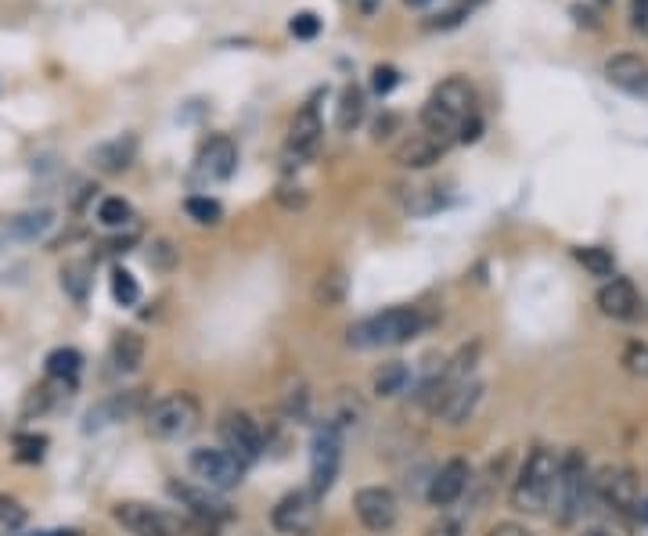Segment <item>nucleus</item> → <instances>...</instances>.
I'll return each mask as SVG.
<instances>
[{"label": "nucleus", "mask_w": 648, "mask_h": 536, "mask_svg": "<svg viewBox=\"0 0 648 536\" xmlns=\"http://www.w3.org/2000/svg\"><path fill=\"white\" fill-rule=\"evenodd\" d=\"M594 504V472L587 465L584 450H566L558 454V475L551 486V504L548 511L562 526H573L576 519H584V511Z\"/></svg>", "instance_id": "obj_1"}, {"label": "nucleus", "mask_w": 648, "mask_h": 536, "mask_svg": "<svg viewBox=\"0 0 648 536\" xmlns=\"http://www.w3.org/2000/svg\"><path fill=\"white\" fill-rule=\"evenodd\" d=\"M555 475H558V454L551 447H533L522 461L519 475H515L512 483V493H508V501H512L515 511L522 515H544L551 504V486H555Z\"/></svg>", "instance_id": "obj_2"}, {"label": "nucleus", "mask_w": 648, "mask_h": 536, "mask_svg": "<svg viewBox=\"0 0 648 536\" xmlns=\"http://www.w3.org/2000/svg\"><path fill=\"white\" fill-rule=\"evenodd\" d=\"M422 328H425V321L414 306H393V310L371 313V317L357 321L346 339H350V346H357V349L404 346V342H411Z\"/></svg>", "instance_id": "obj_3"}, {"label": "nucleus", "mask_w": 648, "mask_h": 536, "mask_svg": "<svg viewBox=\"0 0 648 536\" xmlns=\"http://www.w3.org/2000/svg\"><path fill=\"white\" fill-rule=\"evenodd\" d=\"M202 407L191 393H166L144 411V429L155 439H184L198 429Z\"/></svg>", "instance_id": "obj_4"}, {"label": "nucleus", "mask_w": 648, "mask_h": 536, "mask_svg": "<svg viewBox=\"0 0 648 536\" xmlns=\"http://www.w3.org/2000/svg\"><path fill=\"white\" fill-rule=\"evenodd\" d=\"M112 519L130 536H191V519H180L173 511L144 501H119L112 508Z\"/></svg>", "instance_id": "obj_5"}, {"label": "nucleus", "mask_w": 648, "mask_h": 536, "mask_svg": "<svg viewBox=\"0 0 648 536\" xmlns=\"http://www.w3.org/2000/svg\"><path fill=\"white\" fill-rule=\"evenodd\" d=\"M594 504L609 508L612 515H634L641 508V486L638 475L627 465H605L602 472H594Z\"/></svg>", "instance_id": "obj_6"}, {"label": "nucleus", "mask_w": 648, "mask_h": 536, "mask_svg": "<svg viewBox=\"0 0 648 536\" xmlns=\"http://www.w3.org/2000/svg\"><path fill=\"white\" fill-rule=\"evenodd\" d=\"M317 522H321V493H314L310 486L285 493L270 511V526L281 536H310Z\"/></svg>", "instance_id": "obj_7"}, {"label": "nucleus", "mask_w": 648, "mask_h": 536, "mask_svg": "<svg viewBox=\"0 0 648 536\" xmlns=\"http://www.w3.org/2000/svg\"><path fill=\"white\" fill-rule=\"evenodd\" d=\"M188 468L198 479V486H209L216 493H227L234 486H242L245 465L224 447H195L188 454Z\"/></svg>", "instance_id": "obj_8"}, {"label": "nucleus", "mask_w": 648, "mask_h": 536, "mask_svg": "<svg viewBox=\"0 0 648 536\" xmlns=\"http://www.w3.org/2000/svg\"><path fill=\"white\" fill-rule=\"evenodd\" d=\"M339 465H342V432L324 421L321 429L314 432V443H310V490L324 497L335 486V479H339Z\"/></svg>", "instance_id": "obj_9"}, {"label": "nucleus", "mask_w": 648, "mask_h": 536, "mask_svg": "<svg viewBox=\"0 0 648 536\" xmlns=\"http://www.w3.org/2000/svg\"><path fill=\"white\" fill-rule=\"evenodd\" d=\"M220 443L227 454H234L242 465H256L263 457V432L256 418L245 411H227L220 418Z\"/></svg>", "instance_id": "obj_10"}, {"label": "nucleus", "mask_w": 648, "mask_h": 536, "mask_svg": "<svg viewBox=\"0 0 648 536\" xmlns=\"http://www.w3.org/2000/svg\"><path fill=\"white\" fill-rule=\"evenodd\" d=\"M353 511H357L360 526L368 533H389L400 519V504H396V493L386 486H364V490L353 493Z\"/></svg>", "instance_id": "obj_11"}, {"label": "nucleus", "mask_w": 648, "mask_h": 536, "mask_svg": "<svg viewBox=\"0 0 648 536\" xmlns=\"http://www.w3.org/2000/svg\"><path fill=\"white\" fill-rule=\"evenodd\" d=\"M468 483H472V468H468V461H461V457H450L447 465H440L436 472L429 475V486H425V501L432 504V508H454V504L461 501V493L468 490Z\"/></svg>", "instance_id": "obj_12"}, {"label": "nucleus", "mask_w": 648, "mask_h": 536, "mask_svg": "<svg viewBox=\"0 0 648 536\" xmlns=\"http://www.w3.org/2000/svg\"><path fill=\"white\" fill-rule=\"evenodd\" d=\"M144 389H126V393H112L105 396V400H98L94 407L87 411V418H83V432H101L108 429V425H119V421L134 418L137 411L144 407Z\"/></svg>", "instance_id": "obj_13"}, {"label": "nucleus", "mask_w": 648, "mask_h": 536, "mask_svg": "<svg viewBox=\"0 0 648 536\" xmlns=\"http://www.w3.org/2000/svg\"><path fill=\"white\" fill-rule=\"evenodd\" d=\"M170 490L173 501H180L184 508L195 515V519H206V522H227L234 515L231 504L220 497L216 490H209V486H191V483H170L166 486Z\"/></svg>", "instance_id": "obj_14"}, {"label": "nucleus", "mask_w": 648, "mask_h": 536, "mask_svg": "<svg viewBox=\"0 0 648 536\" xmlns=\"http://www.w3.org/2000/svg\"><path fill=\"white\" fill-rule=\"evenodd\" d=\"M594 303H598V310H602L605 317H612V321H634L641 313V295L630 277H609V281L598 288Z\"/></svg>", "instance_id": "obj_15"}, {"label": "nucleus", "mask_w": 648, "mask_h": 536, "mask_svg": "<svg viewBox=\"0 0 648 536\" xmlns=\"http://www.w3.org/2000/svg\"><path fill=\"white\" fill-rule=\"evenodd\" d=\"M324 137V123L317 116V105H303L288 123V155H296V166L306 159H314L317 148H321Z\"/></svg>", "instance_id": "obj_16"}, {"label": "nucleus", "mask_w": 648, "mask_h": 536, "mask_svg": "<svg viewBox=\"0 0 648 536\" xmlns=\"http://www.w3.org/2000/svg\"><path fill=\"white\" fill-rule=\"evenodd\" d=\"M234 166H238V148H234L231 137L216 134L202 144V152H198V162H195V173L202 180H209V184H220V180L231 177Z\"/></svg>", "instance_id": "obj_17"}, {"label": "nucleus", "mask_w": 648, "mask_h": 536, "mask_svg": "<svg viewBox=\"0 0 648 536\" xmlns=\"http://www.w3.org/2000/svg\"><path fill=\"white\" fill-rule=\"evenodd\" d=\"M605 80L627 94H645L648 90V62L641 54H612L605 62Z\"/></svg>", "instance_id": "obj_18"}, {"label": "nucleus", "mask_w": 648, "mask_h": 536, "mask_svg": "<svg viewBox=\"0 0 648 536\" xmlns=\"http://www.w3.org/2000/svg\"><path fill=\"white\" fill-rule=\"evenodd\" d=\"M443 152H447V141H436L432 134H411L404 144H396L393 162L404 170H429L440 162Z\"/></svg>", "instance_id": "obj_19"}, {"label": "nucleus", "mask_w": 648, "mask_h": 536, "mask_svg": "<svg viewBox=\"0 0 648 536\" xmlns=\"http://www.w3.org/2000/svg\"><path fill=\"white\" fill-rule=\"evenodd\" d=\"M479 400H483V382H461L458 389H450L447 400L440 403V411H436V418H443L447 425H465L472 414H476Z\"/></svg>", "instance_id": "obj_20"}, {"label": "nucleus", "mask_w": 648, "mask_h": 536, "mask_svg": "<svg viewBox=\"0 0 648 536\" xmlns=\"http://www.w3.org/2000/svg\"><path fill=\"white\" fill-rule=\"evenodd\" d=\"M440 108H447L450 116L458 119H468L472 116V105H476V87L465 80V76H450V80H443L440 87L432 90V98Z\"/></svg>", "instance_id": "obj_21"}, {"label": "nucleus", "mask_w": 648, "mask_h": 536, "mask_svg": "<svg viewBox=\"0 0 648 536\" xmlns=\"http://www.w3.org/2000/svg\"><path fill=\"white\" fill-rule=\"evenodd\" d=\"M134 159H137V137L134 134L112 137V141L98 144V148L90 152V162H94L101 173H123Z\"/></svg>", "instance_id": "obj_22"}, {"label": "nucleus", "mask_w": 648, "mask_h": 536, "mask_svg": "<svg viewBox=\"0 0 648 536\" xmlns=\"http://www.w3.org/2000/svg\"><path fill=\"white\" fill-rule=\"evenodd\" d=\"M108 357H112V367H116L119 375H134L137 367L144 364V339L137 331H119L116 339H112Z\"/></svg>", "instance_id": "obj_23"}, {"label": "nucleus", "mask_w": 648, "mask_h": 536, "mask_svg": "<svg viewBox=\"0 0 648 536\" xmlns=\"http://www.w3.org/2000/svg\"><path fill=\"white\" fill-rule=\"evenodd\" d=\"M44 367H47V378L51 382H58V385H76V378H80V371H83V353L80 349H72V346H58V349H51L47 353V360H44Z\"/></svg>", "instance_id": "obj_24"}, {"label": "nucleus", "mask_w": 648, "mask_h": 536, "mask_svg": "<svg viewBox=\"0 0 648 536\" xmlns=\"http://www.w3.org/2000/svg\"><path fill=\"white\" fill-rule=\"evenodd\" d=\"M371 385H375V396L393 400V396L407 393V385H411V367H407L404 360H389V364H382L375 371Z\"/></svg>", "instance_id": "obj_25"}, {"label": "nucleus", "mask_w": 648, "mask_h": 536, "mask_svg": "<svg viewBox=\"0 0 648 536\" xmlns=\"http://www.w3.org/2000/svg\"><path fill=\"white\" fill-rule=\"evenodd\" d=\"M11 224V238L15 242H36V238H44L54 224V213L51 209H33V213H18V216H8Z\"/></svg>", "instance_id": "obj_26"}, {"label": "nucleus", "mask_w": 648, "mask_h": 536, "mask_svg": "<svg viewBox=\"0 0 648 536\" xmlns=\"http://www.w3.org/2000/svg\"><path fill=\"white\" fill-rule=\"evenodd\" d=\"M364 119V90L360 87H346L339 94V108H335V126H339L342 134H353Z\"/></svg>", "instance_id": "obj_27"}, {"label": "nucleus", "mask_w": 648, "mask_h": 536, "mask_svg": "<svg viewBox=\"0 0 648 536\" xmlns=\"http://www.w3.org/2000/svg\"><path fill=\"white\" fill-rule=\"evenodd\" d=\"M573 256L587 274L616 277V256H612V249H602V245H580V249H573Z\"/></svg>", "instance_id": "obj_28"}, {"label": "nucleus", "mask_w": 648, "mask_h": 536, "mask_svg": "<svg viewBox=\"0 0 648 536\" xmlns=\"http://www.w3.org/2000/svg\"><path fill=\"white\" fill-rule=\"evenodd\" d=\"M90 274H94V267H90L87 260H72L62 267V288L76 299V303H83L90 292Z\"/></svg>", "instance_id": "obj_29"}, {"label": "nucleus", "mask_w": 648, "mask_h": 536, "mask_svg": "<svg viewBox=\"0 0 648 536\" xmlns=\"http://www.w3.org/2000/svg\"><path fill=\"white\" fill-rule=\"evenodd\" d=\"M134 220V206L126 202L123 195H108V198H101V206H98V224L101 227H108V231H116V227H126Z\"/></svg>", "instance_id": "obj_30"}, {"label": "nucleus", "mask_w": 648, "mask_h": 536, "mask_svg": "<svg viewBox=\"0 0 648 536\" xmlns=\"http://www.w3.org/2000/svg\"><path fill=\"white\" fill-rule=\"evenodd\" d=\"M314 299L317 306H339L342 299H346V274L342 270H328V274H321V281L314 285Z\"/></svg>", "instance_id": "obj_31"}, {"label": "nucleus", "mask_w": 648, "mask_h": 536, "mask_svg": "<svg viewBox=\"0 0 648 536\" xmlns=\"http://www.w3.org/2000/svg\"><path fill=\"white\" fill-rule=\"evenodd\" d=\"M108 288H112V299H116L119 306H137V299H141V285H137V277L130 274V270H123V267L112 270V277H108Z\"/></svg>", "instance_id": "obj_32"}, {"label": "nucleus", "mask_w": 648, "mask_h": 536, "mask_svg": "<svg viewBox=\"0 0 648 536\" xmlns=\"http://www.w3.org/2000/svg\"><path fill=\"white\" fill-rule=\"evenodd\" d=\"M184 209H188V216L195 220V224L213 227V224H220V220H224V206H220L216 198H209V195H191L188 202H184Z\"/></svg>", "instance_id": "obj_33"}, {"label": "nucleus", "mask_w": 648, "mask_h": 536, "mask_svg": "<svg viewBox=\"0 0 648 536\" xmlns=\"http://www.w3.org/2000/svg\"><path fill=\"white\" fill-rule=\"evenodd\" d=\"M47 450V436H36V432H18L15 436V457L18 461H40Z\"/></svg>", "instance_id": "obj_34"}, {"label": "nucleus", "mask_w": 648, "mask_h": 536, "mask_svg": "<svg viewBox=\"0 0 648 536\" xmlns=\"http://www.w3.org/2000/svg\"><path fill=\"white\" fill-rule=\"evenodd\" d=\"M29 519V511L22 508V504L15 501V497H8V493H0V526L8 529V533H15V529H22Z\"/></svg>", "instance_id": "obj_35"}, {"label": "nucleus", "mask_w": 648, "mask_h": 536, "mask_svg": "<svg viewBox=\"0 0 648 536\" xmlns=\"http://www.w3.org/2000/svg\"><path fill=\"white\" fill-rule=\"evenodd\" d=\"M440 206H443L440 188H422V191H414V195L407 198V213H414V216H429V213H436Z\"/></svg>", "instance_id": "obj_36"}, {"label": "nucleus", "mask_w": 648, "mask_h": 536, "mask_svg": "<svg viewBox=\"0 0 648 536\" xmlns=\"http://www.w3.org/2000/svg\"><path fill=\"white\" fill-rule=\"evenodd\" d=\"M623 367H627L630 375L648 378V342H630L623 349Z\"/></svg>", "instance_id": "obj_37"}, {"label": "nucleus", "mask_w": 648, "mask_h": 536, "mask_svg": "<svg viewBox=\"0 0 648 536\" xmlns=\"http://www.w3.org/2000/svg\"><path fill=\"white\" fill-rule=\"evenodd\" d=\"M285 414H288V418H296V421H303L306 414H310V393H306L303 382L285 393Z\"/></svg>", "instance_id": "obj_38"}, {"label": "nucleus", "mask_w": 648, "mask_h": 536, "mask_svg": "<svg viewBox=\"0 0 648 536\" xmlns=\"http://www.w3.org/2000/svg\"><path fill=\"white\" fill-rule=\"evenodd\" d=\"M288 29H292L296 40H314V36L321 33V18H317L314 11H299V15L288 22Z\"/></svg>", "instance_id": "obj_39"}, {"label": "nucleus", "mask_w": 648, "mask_h": 536, "mask_svg": "<svg viewBox=\"0 0 648 536\" xmlns=\"http://www.w3.org/2000/svg\"><path fill=\"white\" fill-rule=\"evenodd\" d=\"M396 83H400V72H396L393 65H375V69H371V90H375V94H389Z\"/></svg>", "instance_id": "obj_40"}, {"label": "nucleus", "mask_w": 648, "mask_h": 536, "mask_svg": "<svg viewBox=\"0 0 648 536\" xmlns=\"http://www.w3.org/2000/svg\"><path fill=\"white\" fill-rule=\"evenodd\" d=\"M148 263H152V267H159V270H170L173 263H177V249H173L166 238H159V242L152 245V252H148Z\"/></svg>", "instance_id": "obj_41"}, {"label": "nucleus", "mask_w": 648, "mask_h": 536, "mask_svg": "<svg viewBox=\"0 0 648 536\" xmlns=\"http://www.w3.org/2000/svg\"><path fill=\"white\" fill-rule=\"evenodd\" d=\"M425 536H465V522L454 519V515H447V511H440V519L432 522Z\"/></svg>", "instance_id": "obj_42"}, {"label": "nucleus", "mask_w": 648, "mask_h": 536, "mask_svg": "<svg viewBox=\"0 0 648 536\" xmlns=\"http://www.w3.org/2000/svg\"><path fill=\"white\" fill-rule=\"evenodd\" d=\"M400 123H404V119L396 116V112H382V116L375 119V126H371V137H375V141H389V137L400 130Z\"/></svg>", "instance_id": "obj_43"}, {"label": "nucleus", "mask_w": 648, "mask_h": 536, "mask_svg": "<svg viewBox=\"0 0 648 536\" xmlns=\"http://www.w3.org/2000/svg\"><path fill=\"white\" fill-rule=\"evenodd\" d=\"M479 134H483V119L472 112L468 119H461V126H458V141L461 144H472V141H479Z\"/></svg>", "instance_id": "obj_44"}, {"label": "nucleus", "mask_w": 648, "mask_h": 536, "mask_svg": "<svg viewBox=\"0 0 648 536\" xmlns=\"http://www.w3.org/2000/svg\"><path fill=\"white\" fill-rule=\"evenodd\" d=\"M278 202L285 209H303L306 206V191L303 188H292V184H285V188L278 191Z\"/></svg>", "instance_id": "obj_45"}, {"label": "nucleus", "mask_w": 648, "mask_h": 536, "mask_svg": "<svg viewBox=\"0 0 648 536\" xmlns=\"http://www.w3.org/2000/svg\"><path fill=\"white\" fill-rule=\"evenodd\" d=\"M486 536H533V533L526 526H519V522H497Z\"/></svg>", "instance_id": "obj_46"}, {"label": "nucleus", "mask_w": 648, "mask_h": 536, "mask_svg": "<svg viewBox=\"0 0 648 536\" xmlns=\"http://www.w3.org/2000/svg\"><path fill=\"white\" fill-rule=\"evenodd\" d=\"M630 18H634V29H648V0H634Z\"/></svg>", "instance_id": "obj_47"}, {"label": "nucleus", "mask_w": 648, "mask_h": 536, "mask_svg": "<svg viewBox=\"0 0 648 536\" xmlns=\"http://www.w3.org/2000/svg\"><path fill=\"white\" fill-rule=\"evenodd\" d=\"M22 536H80V529H40V533H22Z\"/></svg>", "instance_id": "obj_48"}, {"label": "nucleus", "mask_w": 648, "mask_h": 536, "mask_svg": "<svg viewBox=\"0 0 648 536\" xmlns=\"http://www.w3.org/2000/svg\"><path fill=\"white\" fill-rule=\"evenodd\" d=\"M580 536H612L609 529H602V526H594V529H584Z\"/></svg>", "instance_id": "obj_49"}, {"label": "nucleus", "mask_w": 648, "mask_h": 536, "mask_svg": "<svg viewBox=\"0 0 648 536\" xmlns=\"http://www.w3.org/2000/svg\"><path fill=\"white\" fill-rule=\"evenodd\" d=\"M638 515H641V519L648 522V501H645V504H641V508H638Z\"/></svg>", "instance_id": "obj_50"}, {"label": "nucleus", "mask_w": 648, "mask_h": 536, "mask_svg": "<svg viewBox=\"0 0 648 536\" xmlns=\"http://www.w3.org/2000/svg\"><path fill=\"white\" fill-rule=\"evenodd\" d=\"M407 4H411V8H425V4H429V0H407Z\"/></svg>", "instance_id": "obj_51"}, {"label": "nucleus", "mask_w": 648, "mask_h": 536, "mask_svg": "<svg viewBox=\"0 0 648 536\" xmlns=\"http://www.w3.org/2000/svg\"><path fill=\"white\" fill-rule=\"evenodd\" d=\"M364 11H375V0H364Z\"/></svg>", "instance_id": "obj_52"}]
</instances>
